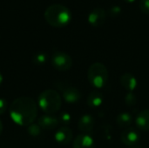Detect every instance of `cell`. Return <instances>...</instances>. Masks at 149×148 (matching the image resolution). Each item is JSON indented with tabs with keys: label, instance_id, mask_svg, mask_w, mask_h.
Wrapping results in <instances>:
<instances>
[{
	"label": "cell",
	"instance_id": "ba28073f",
	"mask_svg": "<svg viewBox=\"0 0 149 148\" xmlns=\"http://www.w3.org/2000/svg\"><path fill=\"white\" fill-rule=\"evenodd\" d=\"M72 148H95V142L90 134L81 133L74 139Z\"/></svg>",
	"mask_w": 149,
	"mask_h": 148
},
{
	"label": "cell",
	"instance_id": "2e32d148",
	"mask_svg": "<svg viewBox=\"0 0 149 148\" xmlns=\"http://www.w3.org/2000/svg\"><path fill=\"white\" fill-rule=\"evenodd\" d=\"M116 123L120 128H128L133 123V117L127 112L120 113L116 118Z\"/></svg>",
	"mask_w": 149,
	"mask_h": 148
},
{
	"label": "cell",
	"instance_id": "9a60e30c",
	"mask_svg": "<svg viewBox=\"0 0 149 148\" xmlns=\"http://www.w3.org/2000/svg\"><path fill=\"white\" fill-rule=\"evenodd\" d=\"M103 100H104L103 94L100 92L95 90L89 93L86 99V104L91 108H97L102 105Z\"/></svg>",
	"mask_w": 149,
	"mask_h": 148
},
{
	"label": "cell",
	"instance_id": "9c48e42d",
	"mask_svg": "<svg viewBox=\"0 0 149 148\" xmlns=\"http://www.w3.org/2000/svg\"><path fill=\"white\" fill-rule=\"evenodd\" d=\"M73 138L72 131L67 126H61L54 135L55 140L61 145H68Z\"/></svg>",
	"mask_w": 149,
	"mask_h": 148
},
{
	"label": "cell",
	"instance_id": "8fae6325",
	"mask_svg": "<svg viewBox=\"0 0 149 148\" xmlns=\"http://www.w3.org/2000/svg\"><path fill=\"white\" fill-rule=\"evenodd\" d=\"M38 126L45 130H53L57 128L59 125V120L58 118L50 115V114H45L41 116L38 120Z\"/></svg>",
	"mask_w": 149,
	"mask_h": 148
},
{
	"label": "cell",
	"instance_id": "d6986e66",
	"mask_svg": "<svg viewBox=\"0 0 149 148\" xmlns=\"http://www.w3.org/2000/svg\"><path fill=\"white\" fill-rule=\"evenodd\" d=\"M125 103L127 106H134L137 103V97L133 92H129L127 93L125 97Z\"/></svg>",
	"mask_w": 149,
	"mask_h": 148
},
{
	"label": "cell",
	"instance_id": "e0dca14e",
	"mask_svg": "<svg viewBox=\"0 0 149 148\" xmlns=\"http://www.w3.org/2000/svg\"><path fill=\"white\" fill-rule=\"evenodd\" d=\"M41 130H42V128L38 126V124L32 123V124H31L30 126H27V132H28V133L31 136H33V137H37V136L40 135Z\"/></svg>",
	"mask_w": 149,
	"mask_h": 148
},
{
	"label": "cell",
	"instance_id": "7402d4cb",
	"mask_svg": "<svg viewBox=\"0 0 149 148\" xmlns=\"http://www.w3.org/2000/svg\"><path fill=\"white\" fill-rule=\"evenodd\" d=\"M140 9L143 13L149 15V0H140Z\"/></svg>",
	"mask_w": 149,
	"mask_h": 148
},
{
	"label": "cell",
	"instance_id": "44dd1931",
	"mask_svg": "<svg viewBox=\"0 0 149 148\" xmlns=\"http://www.w3.org/2000/svg\"><path fill=\"white\" fill-rule=\"evenodd\" d=\"M121 8L120 7V6H117V5H115V6H113V7H111L109 10H108V12H107V14L110 16V17H117L118 15H120V13H121Z\"/></svg>",
	"mask_w": 149,
	"mask_h": 148
},
{
	"label": "cell",
	"instance_id": "7c38bea8",
	"mask_svg": "<svg viewBox=\"0 0 149 148\" xmlns=\"http://www.w3.org/2000/svg\"><path fill=\"white\" fill-rule=\"evenodd\" d=\"M95 125V120L94 118L89 114H85L83 115L78 122V128L83 133H91Z\"/></svg>",
	"mask_w": 149,
	"mask_h": 148
},
{
	"label": "cell",
	"instance_id": "5b68a950",
	"mask_svg": "<svg viewBox=\"0 0 149 148\" xmlns=\"http://www.w3.org/2000/svg\"><path fill=\"white\" fill-rule=\"evenodd\" d=\"M52 66L60 72H65L72 66V59L71 56L63 51H57L52 56Z\"/></svg>",
	"mask_w": 149,
	"mask_h": 148
},
{
	"label": "cell",
	"instance_id": "4fadbf2b",
	"mask_svg": "<svg viewBox=\"0 0 149 148\" xmlns=\"http://www.w3.org/2000/svg\"><path fill=\"white\" fill-rule=\"evenodd\" d=\"M135 125L141 131H149V109L142 110L138 113L135 118Z\"/></svg>",
	"mask_w": 149,
	"mask_h": 148
},
{
	"label": "cell",
	"instance_id": "7a4b0ae2",
	"mask_svg": "<svg viewBox=\"0 0 149 148\" xmlns=\"http://www.w3.org/2000/svg\"><path fill=\"white\" fill-rule=\"evenodd\" d=\"M45 18L46 22L53 27L66 26L72 19L70 10L63 4L55 3L46 8L45 11Z\"/></svg>",
	"mask_w": 149,
	"mask_h": 148
},
{
	"label": "cell",
	"instance_id": "603a6c76",
	"mask_svg": "<svg viewBox=\"0 0 149 148\" xmlns=\"http://www.w3.org/2000/svg\"><path fill=\"white\" fill-rule=\"evenodd\" d=\"M7 110V101L4 99H0V115L3 114Z\"/></svg>",
	"mask_w": 149,
	"mask_h": 148
},
{
	"label": "cell",
	"instance_id": "ffe728a7",
	"mask_svg": "<svg viewBox=\"0 0 149 148\" xmlns=\"http://www.w3.org/2000/svg\"><path fill=\"white\" fill-rule=\"evenodd\" d=\"M71 120H72V117L71 115L67 113V112H63L60 116H59V122H61L63 125L65 126H67L68 124H70L71 122Z\"/></svg>",
	"mask_w": 149,
	"mask_h": 148
},
{
	"label": "cell",
	"instance_id": "4316f807",
	"mask_svg": "<svg viewBox=\"0 0 149 148\" xmlns=\"http://www.w3.org/2000/svg\"><path fill=\"white\" fill-rule=\"evenodd\" d=\"M130 148H141V147H139V146H134V147H130Z\"/></svg>",
	"mask_w": 149,
	"mask_h": 148
},
{
	"label": "cell",
	"instance_id": "6da1fadb",
	"mask_svg": "<svg viewBox=\"0 0 149 148\" xmlns=\"http://www.w3.org/2000/svg\"><path fill=\"white\" fill-rule=\"evenodd\" d=\"M11 120L21 126H28L34 122L38 116V106L30 97L16 99L10 106Z\"/></svg>",
	"mask_w": 149,
	"mask_h": 148
},
{
	"label": "cell",
	"instance_id": "484cf974",
	"mask_svg": "<svg viewBox=\"0 0 149 148\" xmlns=\"http://www.w3.org/2000/svg\"><path fill=\"white\" fill-rule=\"evenodd\" d=\"M125 3H134L135 0H123Z\"/></svg>",
	"mask_w": 149,
	"mask_h": 148
},
{
	"label": "cell",
	"instance_id": "52a82bcc",
	"mask_svg": "<svg viewBox=\"0 0 149 148\" xmlns=\"http://www.w3.org/2000/svg\"><path fill=\"white\" fill-rule=\"evenodd\" d=\"M107 12L103 8H95L90 11L87 17L88 23L93 27H100L107 20Z\"/></svg>",
	"mask_w": 149,
	"mask_h": 148
},
{
	"label": "cell",
	"instance_id": "3957f363",
	"mask_svg": "<svg viewBox=\"0 0 149 148\" xmlns=\"http://www.w3.org/2000/svg\"><path fill=\"white\" fill-rule=\"evenodd\" d=\"M62 100L59 93L53 89L43 91L38 96V106L46 114H53L61 107Z\"/></svg>",
	"mask_w": 149,
	"mask_h": 148
},
{
	"label": "cell",
	"instance_id": "ac0fdd59",
	"mask_svg": "<svg viewBox=\"0 0 149 148\" xmlns=\"http://www.w3.org/2000/svg\"><path fill=\"white\" fill-rule=\"evenodd\" d=\"M47 61V55L44 52H38L33 57V62L37 65H43Z\"/></svg>",
	"mask_w": 149,
	"mask_h": 148
},
{
	"label": "cell",
	"instance_id": "5bb4252c",
	"mask_svg": "<svg viewBox=\"0 0 149 148\" xmlns=\"http://www.w3.org/2000/svg\"><path fill=\"white\" fill-rule=\"evenodd\" d=\"M120 84L123 86V88H125L129 92H134L136 89L138 82H137L135 76H134L131 73L127 72V73H124L123 75H121Z\"/></svg>",
	"mask_w": 149,
	"mask_h": 148
},
{
	"label": "cell",
	"instance_id": "cb8c5ba5",
	"mask_svg": "<svg viewBox=\"0 0 149 148\" xmlns=\"http://www.w3.org/2000/svg\"><path fill=\"white\" fill-rule=\"evenodd\" d=\"M3 123H2V121H1V120H0V135H1L2 133H3Z\"/></svg>",
	"mask_w": 149,
	"mask_h": 148
},
{
	"label": "cell",
	"instance_id": "277c9868",
	"mask_svg": "<svg viewBox=\"0 0 149 148\" xmlns=\"http://www.w3.org/2000/svg\"><path fill=\"white\" fill-rule=\"evenodd\" d=\"M108 70L107 66L100 62H95L90 65L87 71V78L90 84L97 89L106 86L108 82Z\"/></svg>",
	"mask_w": 149,
	"mask_h": 148
},
{
	"label": "cell",
	"instance_id": "8992f818",
	"mask_svg": "<svg viewBox=\"0 0 149 148\" xmlns=\"http://www.w3.org/2000/svg\"><path fill=\"white\" fill-rule=\"evenodd\" d=\"M141 140L140 132L134 128L128 127L125 129L120 135L121 142L127 147H134L138 144Z\"/></svg>",
	"mask_w": 149,
	"mask_h": 148
},
{
	"label": "cell",
	"instance_id": "d4e9b609",
	"mask_svg": "<svg viewBox=\"0 0 149 148\" xmlns=\"http://www.w3.org/2000/svg\"><path fill=\"white\" fill-rule=\"evenodd\" d=\"M3 77L1 72H0V86H1V85H2V83H3Z\"/></svg>",
	"mask_w": 149,
	"mask_h": 148
},
{
	"label": "cell",
	"instance_id": "30bf717a",
	"mask_svg": "<svg viewBox=\"0 0 149 148\" xmlns=\"http://www.w3.org/2000/svg\"><path fill=\"white\" fill-rule=\"evenodd\" d=\"M62 96L65 102L73 104L80 100L82 94L78 88L74 86H67L65 89H63Z\"/></svg>",
	"mask_w": 149,
	"mask_h": 148
}]
</instances>
